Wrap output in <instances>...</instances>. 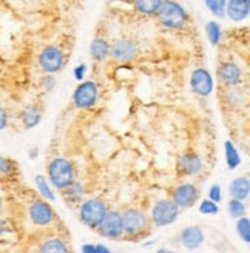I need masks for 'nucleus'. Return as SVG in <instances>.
<instances>
[{
  "label": "nucleus",
  "instance_id": "8",
  "mask_svg": "<svg viewBox=\"0 0 250 253\" xmlns=\"http://www.w3.org/2000/svg\"><path fill=\"white\" fill-rule=\"evenodd\" d=\"M190 86L198 96H210L213 91V78L206 68H196L190 76Z\"/></svg>",
  "mask_w": 250,
  "mask_h": 253
},
{
  "label": "nucleus",
  "instance_id": "16",
  "mask_svg": "<svg viewBox=\"0 0 250 253\" xmlns=\"http://www.w3.org/2000/svg\"><path fill=\"white\" fill-rule=\"evenodd\" d=\"M250 14V5L247 0H229L226 16L233 22H243Z\"/></svg>",
  "mask_w": 250,
  "mask_h": 253
},
{
  "label": "nucleus",
  "instance_id": "9",
  "mask_svg": "<svg viewBox=\"0 0 250 253\" xmlns=\"http://www.w3.org/2000/svg\"><path fill=\"white\" fill-rule=\"evenodd\" d=\"M99 230L107 238L118 239L124 233V222H122V213L111 210L107 213V216L104 218L102 224L99 225Z\"/></svg>",
  "mask_w": 250,
  "mask_h": 253
},
{
  "label": "nucleus",
  "instance_id": "7",
  "mask_svg": "<svg viewBox=\"0 0 250 253\" xmlns=\"http://www.w3.org/2000/svg\"><path fill=\"white\" fill-rule=\"evenodd\" d=\"M124 233L128 236L139 235L147 227V216L137 209H128L122 213Z\"/></svg>",
  "mask_w": 250,
  "mask_h": 253
},
{
  "label": "nucleus",
  "instance_id": "4",
  "mask_svg": "<svg viewBox=\"0 0 250 253\" xmlns=\"http://www.w3.org/2000/svg\"><path fill=\"white\" fill-rule=\"evenodd\" d=\"M107 213L108 210L105 204L99 199H88L81 206V219L85 225L91 227V229L102 224Z\"/></svg>",
  "mask_w": 250,
  "mask_h": 253
},
{
  "label": "nucleus",
  "instance_id": "24",
  "mask_svg": "<svg viewBox=\"0 0 250 253\" xmlns=\"http://www.w3.org/2000/svg\"><path fill=\"white\" fill-rule=\"evenodd\" d=\"M227 2H229V0H204V3L208 8V11L213 16H216V17H224V16H226Z\"/></svg>",
  "mask_w": 250,
  "mask_h": 253
},
{
  "label": "nucleus",
  "instance_id": "33",
  "mask_svg": "<svg viewBox=\"0 0 250 253\" xmlns=\"http://www.w3.org/2000/svg\"><path fill=\"white\" fill-rule=\"evenodd\" d=\"M0 115H2V125H0V128L5 130V128H6V111H5V108H2V111H0Z\"/></svg>",
  "mask_w": 250,
  "mask_h": 253
},
{
  "label": "nucleus",
  "instance_id": "11",
  "mask_svg": "<svg viewBox=\"0 0 250 253\" xmlns=\"http://www.w3.org/2000/svg\"><path fill=\"white\" fill-rule=\"evenodd\" d=\"M198 196H199L198 188L193 184H189V182L178 185L176 188H174V192H173V201L182 209L192 207L196 202Z\"/></svg>",
  "mask_w": 250,
  "mask_h": 253
},
{
  "label": "nucleus",
  "instance_id": "5",
  "mask_svg": "<svg viewBox=\"0 0 250 253\" xmlns=\"http://www.w3.org/2000/svg\"><path fill=\"white\" fill-rule=\"evenodd\" d=\"M65 63L64 51L57 46H45L39 54V65L45 73H57Z\"/></svg>",
  "mask_w": 250,
  "mask_h": 253
},
{
  "label": "nucleus",
  "instance_id": "32",
  "mask_svg": "<svg viewBox=\"0 0 250 253\" xmlns=\"http://www.w3.org/2000/svg\"><path fill=\"white\" fill-rule=\"evenodd\" d=\"M43 86H45V90H53V86H54V78L53 76H46V78L42 81Z\"/></svg>",
  "mask_w": 250,
  "mask_h": 253
},
{
  "label": "nucleus",
  "instance_id": "30",
  "mask_svg": "<svg viewBox=\"0 0 250 253\" xmlns=\"http://www.w3.org/2000/svg\"><path fill=\"white\" fill-rule=\"evenodd\" d=\"M208 199L215 201V202H219L222 199V193H221V187L219 184H213L208 190Z\"/></svg>",
  "mask_w": 250,
  "mask_h": 253
},
{
  "label": "nucleus",
  "instance_id": "22",
  "mask_svg": "<svg viewBox=\"0 0 250 253\" xmlns=\"http://www.w3.org/2000/svg\"><path fill=\"white\" fill-rule=\"evenodd\" d=\"M42 116L34 107H27L22 111V122L27 128H34L36 125H39Z\"/></svg>",
  "mask_w": 250,
  "mask_h": 253
},
{
  "label": "nucleus",
  "instance_id": "23",
  "mask_svg": "<svg viewBox=\"0 0 250 253\" xmlns=\"http://www.w3.org/2000/svg\"><path fill=\"white\" fill-rule=\"evenodd\" d=\"M206 34L208 37L210 43L216 46L219 42H221V36H222V31H221V25L215 20H210L206 23Z\"/></svg>",
  "mask_w": 250,
  "mask_h": 253
},
{
  "label": "nucleus",
  "instance_id": "31",
  "mask_svg": "<svg viewBox=\"0 0 250 253\" xmlns=\"http://www.w3.org/2000/svg\"><path fill=\"white\" fill-rule=\"evenodd\" d=\"M85 73H86V65L85 63H81V65H78L76 68H74V78H76L78 81H82Z\"/></svg>",
  "mask_w": 250,
  "mask_h": 253
},
{
  "label": "nucleus",
  "instance_id": "6",
  "mask_svg": "<svg viewBox=\"0 0 250 253\" xmlns=\"http://www.w3.org/2000/svg\"><path fill=\"white\" fill-rule=\"evenodd\" d=\"M73 102L78 108H90L97 102V85L93 81H85L78 85L73 94Z\"/></svg>",
  "mask_w": 250,
  "mask_h": 253
},
{
  "label": "nucleus",
  "instance_id": "35",
  "mask_svg": "<svg viewBox=\"0 0 250 253\" xmlns=\"http://www.w3.org/2000/svg\"><path fill=\"white\" fill-rule=\"evenodd\" d=\"M247 2H249V5H250V0H247Z\"/></svg>",
  "mask_w": 250,
  "mask_h": 253
},
{
  "label": "nucleus",
  "instance_id": "29",
  "mask_svg": "<svg viewBox=\"0 0 250 253\" xmlns=\"http://www.w3.org/2000/svg\"><path fill=\"white\" fill-rule=\"evenodd\" d=\"M82 253H111L105 246L102 244H85L82 246Z\"/></svg>",
  "mask_w": 250,
  "mask_h": 253
},
{
  "label": "nucleus",
  "instance_id": "13",
  "mask_svg": "<svg viewBox=\"0 0 250 253\" xmlns=\"http://www.w3.org/2000/svg\"><path fill=\"white\" fill-rule=\"evenodd\" d=\"M178 170L179 173L185 174V176H193L198 174L203 170V161L196 153L193 151H189V153H184L179 156L178 159Z\"/></svg>",
  "mask_w": 250,
  "mask_h": 253
},
{
  "label": "nucleus",
  "instance_id": "28",
  "mask_svg": "<svg viewBox=\"0 0 250 253\" xmlns=\"http://www.w3.org/2000/svg\"><path fill=\"white\" fill-rule=\"evenodd\" d=\"M218 211H219L218 202L211 199H204L201 204H199V213H203V214H216Z\"/></svg>",
  "mask_w": 250,
  "mask_h": 253
},
{
  "label": "nucleus",
  "instance_id": "14",
  "mask_svg": "<svg viewBox=\"0 0 250 253\" xmlns=\"http://www.w3.org/2000/svg\"><path fill=\"white\" fill-rule=\"evenodd\" d=\"M204 239H206L204 232L199 225L185 227V229L181 232V243L185 249H189V250H196L198 247H201Z\"/></svg>",
  "mask_w": 250,
  "mask_h": 253
},
{
  "label": "nucleus",
  "instance_id": "26",
  "mask_svg": "<svg viewBox=\"0 0 250 253\" xmlns=\"http://www.w3.org/2000/svg\"><path fill=\"white\" fill-rule=\"evenodd\" d=\"M36 185L37 188H39V192L42 193V196L46 199V201H53L54 199V193H53V190L49 188L46 179H45V176L42 174H37L36 176Z\"/></svg>",
  "mask_w": 250,
  "mask_h": 253
},
{
  "label": "nucleus",
  "instance_id": "3",
  "mask_svg": "<svg viewBox=\"0 0 250 253\" xmlns=\"http://www.w3.org/2000/svg\"><path fill=\"white\" fill-rule=\"evenodd\" d=\"M179 206L173 199H161L152 209V221L158 227H166L178 219Z\"/></svg>",
  "mask_w": 250,
  "mask_h": 253
},
{
  "label": "nucleus",
  "instance_id": "34",
  "mask_svg": "<svg viewBox=\"0 0 250 253\" xmlns=\"http://www.w3.org/2000/svg\"><path fill=\"white\" fill-rule=\"evenodd\" d=\"M156 253H176V252H173V250H167V249H161V250H158Z\"/></svg>",
  "mask_w": 250,
  "mask_h": 253
},
{
  "label": "nucleus",
  "instance_id": "18",
  "mask_svg": "<svg viewBox=\"0 0 250 253\" xmlns=\"http://www.w3.org/2000/svg\"><path fill=\"white\" fill-rule=\"evenodd\" d=\"M108 54H111V46L105 39L97 37L90 43V56L94 60H104Z\"/></svg>",
  "mask_w": 250,
  "mask_h": 253
},
{
  "label": "nucleus",
  "instance_id": "1",
  "mask_svg": "<svg viewBox=\"0 0 250 253\" xmlns=\"http://www.w3.org/2000/svg\"><path fill=\"white\" fill-rule=\"evenodd\" d=\"M48 178L56 188H68L74 182L73 164L65 158L53 159L48 166Z\"/></svg>",
  "mask_w": 250,
  "mask_h": 253
},
{
  "label": "nucleus",
  "instance_id": "27",
  "mask_svg": "<svg viewBox=\"0 0 250 253\" xmlns=\"http://www.w3.org/2000/svg\"><path fill=\"white\" fill-rule=\"evenodd\" d=\"M227 207H229V213L232 214L233 218L240 219V218H243V216H244L246 207H244V204H243V201L232 198V199L229 201V206H227Z\"/></svg>",
  "mask_w": 250,
  "mask_h": 253
},
{
  "label": "nucleus",
  "instance_id": "17",
  "mask_svg": "<svg viewBox=\"0 0 250 253\" xmlns=\"http://www.w3.org/2000/svg\"><path fill=\"white\" fill-rule=\"evenodd\" d=\"M229 192L232 195V198L244 201L247 199V196L250 195V179L244 178V176H240V178H235L230 182Z\"/></svg>",
  "mask_w": 250,
  "mask_h": 253
},
{
  "label": "nucleus",
  "instance_id": "10",
  "mask_svg": "<svg viewBox=\"0 0 250 253\" xmlns=\"http://www.w3.org/2000/svg\"><path fill=\"white\" fill-rule=\"evenodd\" d=\"M30 219L36 225H48L54 219V210L45 201H36L30 207Z\"/></svg>",
  "mask_w": 250,
  "mask_h": 253
},
{
  "label": "nucleus",
  "instance_id": "20",
  "mask_svg": "<svg viewBox=\"0 0 250 253\" xmlns=\"http://www.w3.org/2000/svg\"><path fill=\"white\" fill-rule=\"evenodd\" d=\"M39 253H68V247L60 238H51L41 246Z\"/></svg>",
  "mask_w": 250,
  "mask_h": 253
},
{
  "label": "nucleus",
  "instance_id": "19",
  "mask_svg": "<svg viewBox=\"0 0 250 253\" xmlns=\"http://www.w3.org/2000/svg\"><path fill=\"white\" fill-rule=\"evenodd\" d=\"M134 8L144 16H155L161 9L164 0H133Z\"/></svg>",
  "mask_w": 250,
  "mask_h": 253
},
{
  "label": "nucleus",
  "instance_id": "15",
  "mask_svg": "<svg viewBox=\"0 0 250 253\" xmlns=\"http://www.w3.org/2000/svg\"><path fill=\"white\" fill-rule=\"evenodd\" d=\"M218 78L222 84L233 86L236 84H240V81H241V68L233 62L221 63L218 68Z\"/></svg>",
  "mask_w": 250,
  "mask_h": 253
},
{
  "label": "nucleus",
  "instance_id": "25",
  "mask_svg": "<svg viewBox=\"0 0 250 253\" xmlns=\"http://www.w3.org/2000/svg\"><path fill=\"white\" fill-rule=\"evenodd\" d=\"M236 233L243 239L244 243L250 244V219L243 216L236 222Z\"/></svg>",
  "mask_w": 250,
  "mask_h": 253
},
{
  "label": "nucleus",
  "instance_id": "2",
  "mask_svg": "<svg viewBox=\"0 0 250 253\" xmlns=\"http://www.w3.org/2000/svg\"><path fill=\"white\" fill-rule=\"evenodd\" d=\"M156 16L166 28H171V30L184 28V25L187 22L185 9L179 3L174 2V0H164V3H162Z\"/></svg>",
  "mask_w": 250,
  "mask_h": 253
},
{
  "label": "nucleus",
  "instance_id": "21",
  "mask_svg": "<svg viewBox=\"0 0 250 253\" xmlns=\"http://www.w3.org/2000/svg\"><path fill=\"white\" fill-rule=\"evenodd\" d=\"M224 150H226V162H227V167L230 170L238 169L240 162H241V158H240V153H238V150H236L235 144L230 142V141H226V144H224Z\"/></svg>",
  "mask_w": 250,
  "mask_h": 253
},
{
  "label": "nucleus",
  "instance_id": "12",
  "mask_svg": "<svg viewBox=\"0 0 250 253\" xmlns=\"http://www.w3.org/2000/svg\"><path fill=\"white\" fill-rule=\"evenodd\" d=\"M111 56L121 62H130L137 56V46L130 39H118L111 45Z\"/></svg>",
  "mask_w": 250,
  "mask_h": 253
}]
</instances>
